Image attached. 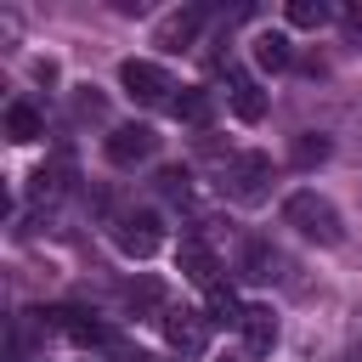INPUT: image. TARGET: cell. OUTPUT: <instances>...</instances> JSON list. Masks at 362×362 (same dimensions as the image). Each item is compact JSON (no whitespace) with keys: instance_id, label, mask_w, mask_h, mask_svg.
<instances>
[{"instance_id":"30bf717a","label":"cell","mask_w":362,"mask_h":362,"mask_svg":"<svg viewBox=\"0 0 362 362\" xmlns=\"http://www.w3.org/2000/svg\"><path fill=\"white\" fill-rule=\"evenodd\" d=\"M232 113H238L243 124H260V119H266V90H260L249 74H232Z\"/></svg>"},{"instance_id":"ac0fdd59","label":"cell","mask_w":362,"mask_h":362,"mask_svg":"<svg viewBox=\"0 0 362 362\" xmlns=\"http://www.w3.org/2000/svg\"><path fill=\"white\" fill-rule=\"evenodd\" d=\"M124 305H136V311H153V305H164V288H158L153 277H141V283H124Z\"/></svg>"},{"instance_id":"4fadbf2b","label":"cell","mask_w":362,"mask_h":362,"mask_svg":"<svg viewBox=\"0 0 362 362\" xmlns=\"http://www.w3.org/2000/svg\"><path fill=\"white\" fill-rule=\"evenodd\" d=\"M255 62H260V68H272V74H277V68H288V62H294L288 34H272V28H266V34L255 40Z\"/></svg>"},{"instance_id":"9c48e42d","label":"cell","mask_w":362,"mask_h":362,"mask_svg":"<svg viewBox=\"0 0 362 362\" xmlns=\"http://www.w3.org/2000/svg\"><path fill=\"white\" fill-rule=\"evenodd\" d=\"M243 345H249V356H272V345H277V317H272V305H243Z\"/></svg>"},{"instance_id":"7402d4cb","label":"cell","mask_w":362,"mask_h":362,"mask_svg":"<svg viewBox=\"0 0 362 362\" xmlns=\"http://www.w3.org/2000/svg\"><path fill=\"white\" fill-rule=\"evenodd\" d=\"M107 356H113V362H153L147 351H136V345H124V339H113V345H107Z\"/></svg>"},{"instance_id":"ffe728a7","label":"cell","mask_w":362,"mask_h":362,"mask_svg":"<svg viewBox=\"0 0 362 362\" xmlns=\"http://www.w3.org/2000/svg\"><path fill=\"white\" fill-rule=\"evenodd\" d=\"M74 113H79V119H102V113H107V102L96 96V85H85V90L74 96Z\"/></svg>"},{"instance_id":"44dd1931","label":"cell","mask_w":362,"mask_h":362,"mask_svg":"<svg viewBox=\"0 0 362 362\" xmlns=\"http://www.w3.org/2000/svg\"><path fill=\"white\" fill-rule=\"evenodd\" d=\"M339 28H345V45L362 51V6H345V11H339Z\"/></svg>"},{"instance_id":"5bb4252c","label":"cell","mask_w":362,"mask_h":362,"mask_svg":"<svg viewBox=\"0 0 362 362\" xmlns=\"http://www.w3.org/2000/svg\"><path fill=\"white\" fill-rule=\"evenodd\" d=\"M334 153V141L322 136V130H305V136H294V147H288V158L300 164V170H311V164H322Z\"/></svg>"},{"instance_id":"ba28073f","label":"cell","mask_w":362,"mask_h":362,"mask_svg":"<svg viewBox=\"0 0 362 362\" xmlns=\"http://www.w3.org/2000/svg\"><path fill=\"white\" fill-rule=\"evenodd\" d=\"M175 266H181V277H187V283H198L204 294L221 283V277H215V272H221V260H215V249H209V243H198V238H181Z\"/></svg>"},{"instance_id":"7a4b0ae2","label":"cell","mask_w":362,"mask_h":362,"mask_svg":"<svg viewBox=\"0 0 362 362\" xmlns=\"http://www.w3.org/2000/svg\"><path fill=\"white\" fill-rule=\"evenodd\" d=\"M221 192L232 204H260L272 192V158L266 153H238L226 170H221Z\"/></svg>"},{"instance_id":"277c9868","label":"cell","mask_w":362,"mask_h":362,"mask_svg":"<svg viewBox=\"0 0 362 362\" xmlns=\"http://www.w3.org/2000/svg\"><path fill=\"white\" fill-rule=\"evenodd\" d=\"M119 85H124V96L130 102H141V107H164V102H175L170 90V74L158 68V62H141V57H130V62H119Z\"/></svg>"},{"instance_id":"e0dca14e","label":"cell","mask_w":362,"mask_h":362,"mask_svg":"<svg viewBox=\"0 0 362 362\" xmlns=\"http://www.w3.org/2000/svg\"><path fill=\"white\" fill-rule=\"evenodd\" d=\"M272 266H277V249H272V243H249V249H243V277H249V283H266Z\"/></svg>"},{"instance_id":"52a82bcc","label":"cell","mask_w":362,"mask_h":362,"mask_svg":"<svg viewBox=\"0 0 362 362\" xmlns=\"http://www.w3.org/2000/svg\"><path fill=\"white\" fill-rule=\"evenodd\" d=\"M198 28H204V6H181V11H170V17L153 28V45H158V51H187V45L198 40Z\"/></svg>"},{"instance_id":"7c38bea8","label":"cell","mask_w":362,"mask_h":362,"mask_svg":"<svg viewBox=\"0 0 362 362\" xmlns=\"http://www.w3.org/2000/svg\"><path fill=\"white\" fill-rule=\"evenodd\" d=\"M170 113H175L181 124H209V113H215V96H209V90H181V96L170 102Z\"/></svg>"},{"instance_id":"2e32d148","label":"cell","mask_w":362,"mask_h":362,"mask_svg":"<svg viewBox=\"0 0 362 362\" xmlns=\"http://www.w3.org/2000/svg\"><path fill=\"white\" fill-rule=\"evenodd\" d=\"M209 322H221V328H238V322H243L238 294H232V288H221V283L209 288Z\"/></svg>"},{"instance_id":"d6986e66","label":"cell","mask_w":362,"mask_h":362,"mask_svg":"<svg viewBox=\"0 0 362 362\" xmlns=\"http://www.w3.org/2000/svg\"><path fill=\"white\" fill-rule=\"evenodd\" d=\"M158 192H170V198H187V192H192V175H187L181 164H170V170H158Z\"/></svg>"},{"instance_id":"8992f818","label":"cell","mask_w":362,"mask_h":362,"mask_svg":"<svg viewBox=\"0 0 362 362\" xmlns=\"http://www.w3.org/2000/svg\"><path fill=\"white\" fill-rule=\"evenodd\" d=\"M153 153H158V130H153V124H119V130L107 136V164H119V170L147 164Z\"/></svg>"},{"instance_id":"8fae6325","label":"cell","mask_w":362,"mask_h":362,"mask_svg":"<svg viewBox=\"0 0 362 362\" xmlns=\"http://www.w3.org/2000/svg\"><path fill=\"white\" fill-rule=\"evenodd\" d=\"M6 136H11L17 147H28V141H40V136H45V119H40L28 102H11V107H6Z\"/></svg>"},{"instance_id":"603a6c76","label":"cell","mask_w":362,"mask_h":362,"mask_svg":"<svg viewBox=\"0 0 362 362\" xmlns=\"http://www.w3.org/2000/svg\"><path fill=\"white\" fill-rule=\"evenodd\" d=\"M34 79H40V85H57V62H51V57H34Z\"/></svg>"},{"instance_id":"3957f363","label":"cell","mask_w":362,"mask_h":362,"mask_svg":"<svg viewBox=\"0 0 362 362\" xmlns=\"http://www.w3.org/2000/svg\"><path fill=\"white\" fill-rule=\"evenodd\" d=\"M113 243H119L130 260H153V255L164 249V221H158L153 209H124V215L113 221Z\"/></svg>"},{"instance_id":"5b68a950","label":"cell","mask_w":362,"mask_h":362,"mask_svg":"<svg viewBox=\"0 0 362 362\" xmlns=\"http://www.w3.org/2000/svg\"><path fill=\"white\" fill-rule=\"evenodd\" d=\"M158 328H164V339H170L181 356H198V351L209 345V317H204V311H192V305H164Z\"/></svg>"},{"instance_id":"9a60e30c","label":"cell","mask_w":362,"mask_h":362,"mask_svg":"<svg viewBox=\"0 0 362 362\" xmlns=\"http://www.w3.org/2000/svg\"><path fill=\"white\" fill-rule=\"evenodd\" d=\"M294 28H322L328 17H334V6L328 0H288V11H283Z\"/></svg>"},{"instance_id":"6da1fadb","label":"cell","mask_w":362,"mask_h":362,"mask_svg":"<svg viewBox=\"0 0 362 362\" xmlns=\"http://www.w3.org/2000/svg\"><path fill=\"white\" fill-rule=\"evenodd\" d=\"M283 221H288L305 243H317V249L345 243V221H339V209H334L322 192H294V198L283 204Z\"/></svg>"}]
</instances>
